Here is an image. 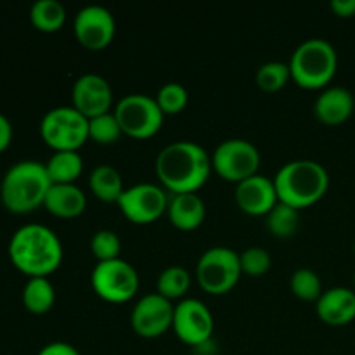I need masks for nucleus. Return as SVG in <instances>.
Instances as JSON below:
<instances>
[{
	"mask_svg": "<svg viewBox=\"0 0 355 355\" xmlns=\"http://www.w3.org/2000/svg\"><path fill=\"white\" fill-rule=\"evenodd\" d=\"M236 201L246 214L262 215L269 214L270 208L277 203V193L274 180L266 175L248 177L236 186Z\"/></svg>",
	"mask_w": 355,
	"mask_h": 355,
	"instance_id": "16",
	"label": "nucleus"
},
{
	"mask_svg": "<svg viewBox=\"0 0 355 355\" xmlns=\"http://www.w3.org/2000/svg\"><path fill=\"white\" fill-rule=\"evenodd\" d=\"M173 311L175 305H172L170 298L162 293H148L132 309V326L146 338L159 336L172 326Z\"/></svg>",
	"mask_w": 355,
	"mask_h": 355,
	"instance_id": "13",
	"label": "nucleus"
},
{
	"mask_svg": "<svg viewBox=\"0 0 355 355\" xmlns=\"http://www.w3.org/2000/svg\"><path fill=\"white\" fill-rule=\"evenodd\" d=\"M10 139H12V125L0 113V153L9 146Z\"/></svg>",
	"mask_w": 355,
	"mask_h": 355,
	"instance_id": "35",
	"label": "nucleus"
},
{
	"mask_svg": "<svg viewBox=\"0 0 355 355\" xmlns=\"http://www.w3.org/2000/svg\"><path fill=\"white\" fill-rule=\"evenodd\" d=\"M90 248H92L94 255L99 259V262H103V260H113L118 259L121 241L116 232L110 231V229H103V231H97L92 236V239H90Z\"/></svg>",
	"mask_w": 355,
	"mask_h": 355,
	"instance_id": "31",
	"label": "nucleus"
},
{
	"mask_svg": "<svg viewBox=\"0 0 355 355\" xmlns=\"http://www.w3.org/2000/svg\"><path fill=\"white\" fill-rule=\"evenodd\" d=\"M191 284V276L184 267L170 266L159 274L158 277V293L166 298L182 297Z\"/></svg>",
	"mask_w": 355,
	"mask_h": 355,
	"instance_id": "26",
	"label": "nucleus"
},
{
	"mask_svg": "<svg viewBox=\"0 0 355 355\" xmlns=\"http://www.w3.org/2000/svg\"><path fill=\"white\" fill-rule=\"evenodd\" d=\"M354 96L345 87H328L319 94L314 104V113L322 123L338 125L345 121L354 111Z\"/></svg>",
	"mask_w": 355,
	"mask_h": 355,
	"instance_id": "18",
	"label": "nucleus"
},
{
	"mask_svg": "<svg viewBox=\"0 0 355 355\" xmlns=\"http://www.w3.org/2000/svg\"><path fill=\"white\" fill-rule=\"evenodd\" d=\"M336 51L324 38H309L291 54L290 71L295 82L305 89L324 87L335 76Z\"/></svg>",
	"mask_w": 355,
	"mask_h": 355,
	"instance_id": "5",
	"label": "nucleus"
},
{
	"mask_svg": "<svg viewBox=\"0 0 355 355\" xmlns=\"http://www.w3.org/2000/svg\"><path fill=\"white\" fill-rule=\"evenodd\" d=\"M211 170V158L200 144L177 141L165 146L156 158V173L173 194L196 193Z\"/></svg>",
	"mask_w": 355,
	"mask_h": 355,
	"instance_id": "1",
	"label": "nucleus"
},
{
	"mask_svg": "<svg viewBox=\"0 0 355 355\" xmlns=\"http://www.w3.org/2000/svg\"><path fill=\"white\" fill-rule=\"evenodd\" d=\"M354 281H355V277H354Z\"/></svg>",
	"mask_w": 355,
	"mask_h": 355,
	"instance_id": "37",
	"label": "nucleus"
},
{
	"mask_svg": "<svg viewBox=\"0 0 355 355\" xmlns=\"http://www.w3.org/2000/svg\"><path fill=\"white\" fill-rule=\"evenodd\" d=\"M121 211L137 224L156 220L168 208L165 191L151 182H139L127 187L118 200Z\"/></svg>",
	"mask_w": 355,
	"mask_h": 355,
	"instance_id": "11",
	"label": "nucleus"
},
{
	"mask_svg": "<svg viewBox=\"0 0 355 355\" xmlns=\"http://www.w3.org/2000/svg\"><path fill=\"white\" fill-rule=\"evenodd\" d=\"M298 224H300L298 208L290 207L283 201H277L267 214V227L274 236H279V238L293 236L297 232Z\"/></svg>",
	"mask_w": 355,
	"mask_h": 355,
	"instance_id": "25",
	"label": "nucleus"
},
{
	"mask_svg": "<svg viewBox=\"0 0 355 355\" xmlns=\"http://www.w3.org/2000/svg\"><path fill=\"white\" fill-rule=\"evenodd\" d=\"M329 184L328 172L314 159H293L274 177L277 200L295 208H304L321 200Z\"/></svg>",
	"mask_w": 355,
	"mask_h": 355,
	"instance_id": "3",
	"label": "nucleus"
},
{
	"mask_svg": "<svg viewBox=\"0 0 355 355\" xmlns=\"http://www.w3.org/2000/svg\"><path fill=\"white\" fill-rule=\"evenodd\" d=\"M166 210H168L172 224L184 231L196 229L203 222L205 214H207L203 200L196 193L173 194Z\"/></svg>",
	"mask_w": 355,
	"mask_h": 355,
	"instance_id": "20",
	"label": "nucleus"
},
{
	"mask_svg": "<svg viewBox=\"0 0 355 355\" xmlns=\"http://www.w3.org/2000/svg\"><path fill=\"white\" fill-rule=\"evenodd\" d=\"M239 262H241L243 272L250 276H262L270 267V253L260 246H252L239 255Z\"/></svg>",
	"mask_w": 355,
	"mask_h": 355,
	"instance_id": "32",
	"label": "nucleus"
},
{
	"mask_svg": "<svg viewBox=\"0 0 355 355\" xmlns=\"http://www.w3.org/2000/svg\"><path fill=\"white\" fill-rule=\"evenodd\" d=\"M92 288L99 297L110 302L130 300L139 290V274L123 259L103 260L92 270Z\"/></svg>",
	"mask_w": 355,
	"mask_h": 355,
	"instance_id": "9",
	"label": "nucleus"
},
{
	"mask_svg": "<svg viewBox=\"0 0 355 355\" xmlns=\"http://www.w3.org/2000/svg\"><path fill=\"white\" fill-rule=\"evenodd\" d=\"M37 355H80V352L66 342H52L45 345Z\"/></svg>",
	"mask_w": 355,
	"mask_h": 355,
	"instance_id": "33",
	"label": "nucleus"
},
{
	"mask_svg": "<svg viewBox=\"0 0 355 355\" xmlns=\"http://www.w3.org/2000/svg\"><path fill=\"white\" fill-rule=\"evenodd\" d=\"M90 189L104 201H118L123 193V180L113 165H99L90 173Z\"/></svg>",
	"mask_w": 355,
	"mask_h": 355,
	"instance_id": "22",
	"label": "nucleus"
},
{
	"mask_svg": "<svg viewBox=\"0 0 355 355\" xmlns=\"http://www.w3.org/2000/svg\"><path fill=\"white\" fill-rule=\"evenodd\" d=\"M187 97L189 96H187V90L182 83L168 82L158 90L156 103H158L163 114H173L179 113V111H182L186 107Z\"/></svg>",
	"mask_w": 355,
	"mask_h": 355,
	"instance_id": "29",
	"label": "nucleus"
},
{
	"mask_svg": "<svg viewBox=\"0 0 355 355\" xmlns=\"http://www.w3.org/2000/svg\"><path fill=\"white\" fill-rule=\"evenodd\" d=\"M52 182L44 163L19 162L10 166L2 179L0 196L14 214H28L44 205Z\"/></svg>",
	"mask_w": 355,
	"mask_h": 355,
	"instance_id": "4",
	"label": "nucleus"
},
{
	"mask_svg": "<svg viewBox=\"0 0 355 355\" xmlns=\"http://www.w3.org/2000/svg\"><path fill=\"white\" fill-rule=\"evenodd\" d=\"M45 208L59 217H76L85 210V193L75 184H52L44 201Z\"/></svg>",
	"mask_w": 355,
	"mask_h": 355,
	"instance_id": "19",
	"label": "nucleus"
},
{
	"mask_svg": "<svg viewBox=\"0 0 355 355\" xmlns=\"http://www.w3.org/2000/svg\"><path fill=\"white\" fill-rule=\"evenodd\" d=\"M40 134L55 151H76L89 137V118L75 106H59L42 118Z\"/></svg>",
	"mask_w": 355,
	"mask_h": 355,
	"instance_id": "6",
	"label": "nucleus"
},
{
	"mask_svg": "<svg viewBox=\"0 0 355 355\" xmlns=\"http://www.w3.org/2000/svg\"><path fill=\"white\" fill-rule=\"evenodd\" d=\"M239 255L227 246L208 248L198 260L196 276L208 293L220 295L231 290L241 276Z\"/></svg>",
	"mask_w": 355,
	"mask_h": 355,
	"instance_id": "7",
	"label": "nucleus"
},
{
	"mask_svg": "<svg viewBox=\"0 0 355 355\" xmlns=\"http://www.w3.org/2000/svg\"><path fill=\"white\" fill-rule=\"evenodd\" d=\"M116 23L110 9L104 6L82 7L75 16V33L80 44L89 49H103L111 44Z\"/></svg>",
	"mask_w": 355,
	"mask_h": 355,
	"instance_id": "14",
	"label": "nucleus"
},
{
	"mask_svg": "<svg viewBox=\"0 0 355 355\" xmlns=\"http://www.w3.org/2000/svg\"><path fill=\"white\" fill-rule=\"evenodd\" d=\"M260 165V153L246 139H225L215 148L211 166L224 179L241 182L255 175Z\"/></svg>",
	"mask_w": 355,
	"mask_h": 355,
	"instance_id": "10",
	"label": "nucleus"
},
{
	"mask_svg": "<svg viewBox=\"0 0 355 355\" xmlns=\"http://www.w3.org/2000/svg\"><path fill=\"white\" fill-rule=\"evenodd\" d=\"M315 309L328 324H347L355 318V291L345 286L329 288L318 298Z\"/></svg>",
	"mask_w": 355,
	"mask_h": 355,
	"instance_id": "17",
	"label": "nucleus"
},
{
	"mask_svg": "<svg viewBox=\"0 0 355 355\" xmlns=\"http://www.w3.org/2000/svg\"><path fill=\"white\" fill-rule=\"evenodd\" d=\"M113 101V90L104 76L85 73L73 85V104L87 118L107 113Z\"/></svg>",
	"mask_w": 355,
	"mask_h": 355,
	"instance_id": "15",
	"label": "nucleus"
},
{
	"mask_svg": "<svg viewBox=\"0 0 355 355\" xmlns=\"http://www.w3.org/2000/svg\"><path fill=\"white\" fill-rule=\"evenodd\" d=\"M45 168L52 184H73L82 173L83 159L76 151H55Z\"/></svg>",
	"mask_w": 355,
	"mask_h": 355,
	"instance_id": "21",
	"label": "nucleus"
},
{
	"mask_svg": "<svg viewBox=\"0 0 355 355\" xmlns=\"http://www.w3.org/2000/svg\"><path fill=\"white\" fill-rule=\"evenodd\" d=\"M290 76V64L281 61L266 62V64H262L257 69V83H259L260 89L269 90V92L279 90L288 82Z\"/></svg>",
	"mask_w": 355,
	"mask_h": 355,
	"instance_id": "28",
	"label": "nucleus"
},
{
	"mask_svg": "<svg viewBox=\"0 0 355 355\" xmlns=\"http://www.w3.org/2000/svg\"><path fill=\"white\" fill-rule=\"evenodd\" d=\"M9 255L14 266L31 277L47 276L61 263L62 245L47 225L26 224L10 238Z\"/></svg>",
	"mask_w": 355,
	"mask_h": 355,
	"instance_id": "2",
	"label": "nucleus"
},
{
	"mask_svg": "<svg viewBox=\"0 0 355 355\" xmlns=\"http://www.w3.org/2000/svg\"><path fill=\"white\" fill-rule=\"evenodd\" d=\"M329 6L335 10V14L342 17H349L355 14V0H331Z\"/></svg>",
	"mask_w": 355,
	"mask_h": 355,
	"instance_id": "34",
	"label": "nucleus"
},
{
	"mask_svg": "<svg viewBox=\"0 0 355 355\" xmlns=\"http://www.w3.org/2000/svg\"><path fill=\"white\" fill-rule=\"evenodd\" d=\"M55 290L45 276L31 277L23 290V302L33 314H44L54 305Z\"/></svg>",
	"mask_w": 355,
	"mask_h": 355,
	"instance_id": "23",
	"label": "nucleus"
},
{
	"mask_svg": "<svg viewBox=\"0 0 355 355\" xmlns=\"http://www.w3.org/2000/svg\"><path fill=\"white\" fill-rule=\"evenodd\" d=\"M114 114L123 134L135 139L155 135L163 123V111L158 103L146 94H128L116 104Z\"/></svg>",
	"mask_w": 355,
	"mask_h": 355,
	"instance_id": "8",
	"label": "nucleus"
},
{
	"mask_svg": "<svg viewBox=\"0 0 355 355\" xmlns=\"http://www.w3.org/2000/svg\"><path fill=\"white\" fill-rule=\"evenodd\" d=\"M354 252H355V243H354Z\"/></svg>",
	"mask_w": 355,
	"mask_h": 355,
	"instance_id": "36",
	"label": "nucleus"
},
{
	"mask_svg": "<svg viewBox=\"0 0 355 355\" xmlns=\"http://www.w3.org/2000/svg\"><path fill=\"white\" fill-rule=\"evenodd\" d=\"M31 23L42 31H55L64 24L66 9L59 0H37L30 10Z\"/></svg>",
	"mask_w": 355,
	"mask_h": 355,
	"instance_id": "24",
	"label": "nucleus"
},
{
	"mask_svg": "<svg viewBox=\"0 0 355 355\" xmlns=\"http://www.w3.org/2000/svg\"><path fill=\"white\" fill-rule=\"evenodd\" d=\"M121 127L114 113H103L99 116L89 118V137H92L101 144H111L116 142L121 135Z\"/></svg>",
	"mask_w": 355,
	"mask_h": 355,
	"instance_id": "27",
	"label": "nucleus"
},
{
	"mask_svg": "<svg viewBox=\"0 0 355 355\" xmlns=\"http://www.w3.org/2000/svg\"><path fill=\"white\" fill-rule=\"evenodd\" d=\"M172 326L182 342L198 347L210 340L214 333V315L201 300L186 298L175 305Z\"/></svg>",
	"mask_w": 355,
	"mask_h": 355,
	"instance_id": "12",
	"label": "nucleus"
},
{
	"mask_svg": "<svg viewBox=\"0 0 355 355\" xmlns=\"http://www.w3.org/2000/svg\"><path fill=\"white\" fill-rule=\"evenodd\" d=\"M291 290L304 300H318L321 297V279L312 269H297L291 276Z\"/></svg>",
	"mask_w": 355,
	"mask_h": 355,
	"instance_id": "30",
	"label": "nucleus"
}]
</instances>
